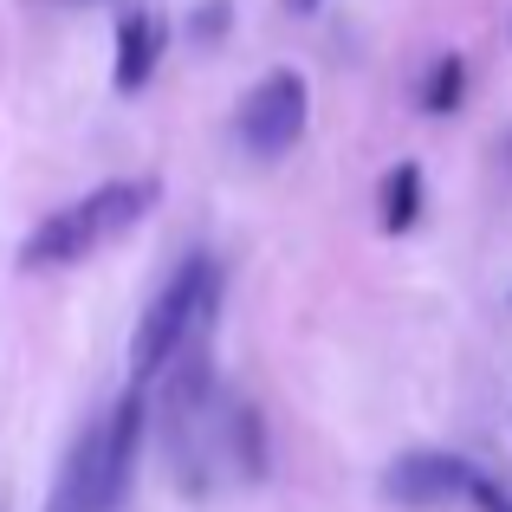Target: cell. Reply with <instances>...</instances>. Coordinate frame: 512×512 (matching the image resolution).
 <instances>
[{"label": "cell", "mask_w": 512, "mask_h": 512, "mask_svg": "<svg viewBox=\"0 0 512 512\" xmlns=\"http://www.w3.org/2000/svg\"><path fill=\"white\" fill-rule=\"evenodd\" d=\"M163 201V175H124V182H104L91 195L52 208L33 234L20 240V266L26 273H59V266L91 260L98 247L124 240L130 227L150 221V208Z\"/></svg>", "instance_id": "obj_1"}, {"label": "cell", "mask_w": 512, "mask_h": 512, "mask_svg": "<svg viewBox=\"0 0 512 512\" xmlns=\"http://www.w3.org/2000/svg\"><path fill=\"white\" fill-rule=\"evenodd\" d=\"M214 305H221V266L208 253H188L182 266L163 279L150 305H143L137 331H130V383H156L169 370V357L195 338L201 325H214Z\"/></svg>", "instance_id": "obj_2"}, {"label": "cell", "mask_w": 512, "mask_h": 512, "mask_svg": "<svg viewBox=\"0 0 512 512\" xmlns=\"http://www.w3.org/2000/svg\"><path fill=\"white\" fill-rule=\"evenodd\" d=\"M305 124H312V85H305L292 65H273V72L240 98V111H234L240 150L260 156V163H279V156L305 137Z\"/></svg>", "instance_id": "obj_3"}, {"label": "cell", "mask_w": 512, "mask_h": 512, "mask_svg": "<svg viewBox=\"0 0 512 512\" xmlns=\"http://www.w3.org/2000/svg\"><path fill=\"white\" fill-rule=\"evenodd\" d=\"M467 480H474V467H467L461 454L415 448V454H396V461L383 467V500L409 506V512H435V506L467 500Z\"/></svg>", "instance_id": "obj_4"}, {"label": "cell", "mask_w": 512, "mask_h": 512, "mask_svg": "<svg viewBox=\"0 0 512 512\" xmlns=\"http://www.w3.org/2000/svg\"><path fill=\"white\" fill-rule=\"evenodd\" d=\"M163 52H169V20L156 7H130L124 20H117V59H111L117 98H143L156 65H163Z\"/></svg>", "instance_id": "obj_5"}, {"label": "cell", "mask_w": 512, "mask_h": 512, "mask_svg": "<svg viewBox=\"0 0 512 512\" xmlns=\"http://www.w3.org/2000/svg\"><path fill=\"white\" fill-rule=\"evenodd\" d=\"M46 512H111L104 506V435H98V422H85L72 435V448L59 461V480L46 493Z\"/></svg>", "instance_id": "obj_6"}, {"label": "cell", "mask_w": 512, "mask_h": 512, "mask_svg": "<svg viewBox=\"0 0 512 512\" xmlns=\"http://www.w3.org/2000/svg\"><path fill=\"white\" fill-rule=\"evenodd\" d=\"M422 201H428V182L415 163H396L383 175V188H376V221H383V234H409L415 221H422Z\"/></svg>", "instance_id": "obj_7"}, {"label": "cell", "mask_w": 512, "mask_h": 512, "mask_svg": "<svg viewBox=\"0 0 512 512\" xmlns=\"http://www.w3.org/2000/svg\"><path fill=\"white\" fill-rule=\"evenodd\" d=\"M221 441H227V454H234V467H240L247 480H260V474H266V435H260V409L234 402V409L221 415Z\"/></svg>", "instance_id": "obj_8"}, {"label": "cell", "mask_w": 512, "mask_h": 512, "mask_svg": "<svg viewBox=\"0 0 512 512\" xmlns=\"http://www.w3.org/2000/svg\"><path fill=\"white\" fill-rule=\"evenodd\" d=\"M461 98H467V59L461 52H441V59L428 65V78H422V111L448 117V111H461Z\"/></svg>", "instance_id": "obj_9"}, {"label": "cell", "mask_w": 512, "mask_h": 512, "mask_svg": "<svg viewBox=\"0 0 512 512\" xmlns=\"http://www.w3.org/2000/svg\"><path fill=\"white\" fill-rule=\"evenodd\" d=\"M221 33H227V0H201V7L188 13V39H195V46H214Z\"/></svg>", "instance_id": "obj_10"}, {"label": "cell", "mask_w": 512, "mask_h": 512, "mask_svg": "<svg viewBox=\"0 0 512 512\" xmlns=\"http://www.w3.org/2000/svg\"><path fill=\"white\" fill-rule=\"evenodd\" d=\"M467 500H474L480 512H512V487H500L493 474H480V467H474V480H467Z\"/></svg>", "instance_id": "obj_11"}, {"label": "cell", "mask_w": 512, "mask_h": 512, "mask_svg": "<svg viewBox=\"0 0 512 512\" xmlns=\"http://www.w3.org/2000/svg\"><path fill=\"white\" fill-rule=\"evenodd\" d=\"M286 7H292V13H318V7H325V0H286Z\"/></svg>", "instance_id": "obj_12"}, {"label": "cell", "mask_w": 512, "mask_h": 512, "mask_svg": "<svg viewBox=\"0 0 512 512\" xmlns=\"http://www.w3.org/2000/svg\"><path fill=\"white\" fill-rule=\"evenodd\" d=\"M500 156H506V169H512V130H506V143H500Z\"/></svg>", "instance_id": "obj_13"}]
</instances>
